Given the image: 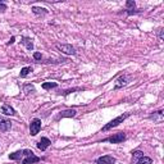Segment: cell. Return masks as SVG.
Returning <instances> with one entry per match:
<instances>
[{"instance_id": "obj_12", "label": "cell", "mask_w": 164, "mask_h": 164, "mask_svg": "<svg viewBox=\"0 0 164 164\" xmlns=\"http://www.w3.org/2000/svg\"><path fill=\"white\" fill-rule=\"evenodd\" d=\"M23 45L26 46V48L28 50H34V42H32V38H30V37H26V36H23L22 37V41H21Z\"/></svg>"}, {"instance_id": "obj_6", "label": "cell", "mask_w": 164, "mask_h": 164, "mask_svg": "<svg viewBox=\"0 0 164 164\" xmlns=\"http://www.w3.org/2000/svg\"><path fill=\"white\" fill-rule=\"evenodd\" d=\"M126 6H127V9H126V14L127 15H134V14H138L140 13V10L136 9V3L134 2V0H127Z\"/></svg>"}, {"instance_id": "obj_11", "label": "cell", "mask_w": 164, "mask_h": 164, "mask_svg": "<svg viewBox=\"0 0 164 164\" xmlns=\"http://www.w3.org/2000/svg\"><path fill=\"white\" fill-rule=\"evenodd\" d=\"M77 114L76 109H68V110H64V112H60V114L58 115V119L59 118H72Z\"/></svg>"}, {"instance_id": "obj_2", "label": "cell", "mask_w": 164, "mask_h": 164, "mask_svg": "<svg viewBox=\"0 0 164 164\" xmlns=\"http://www.w3.org/2000/svg\"><path fill=\"white\" fill-rule=\"evenodd\" d=\"M40 160L41 159L36 157L32 150H28V149L23 150V159L21 160L22 164H35V163H38Z\"/></svg>"}, {"instance_id": "obj_14", "label": "cell", "mask_w": 164, "mask_h": 164, "mask_svg": "<svg viewBox=\"0 0 164 164\" xmlns=\"http://www.w3.org/2000/svg\"><path fill=\"white\" fill-rule=\"evenodd\" d=\"M2 112H3V114H5V115H14L15 114V110L10 106V105H8V104H4L3 106H2Z\"/></svg>"}, {"instance_id": "obj_18", "label": "cell", "mask_w": 164, "mask_h": 164, "mask_svg": "<svg viewBox=\"0 0 164 164\" xmlns=\"http://www.w3.org/2000/svg\"><path fill=\"white\" fill-rule=\"evenodd\" d=\"M135 164H153V159L151 158H149V157H141L140 158Z\"/></svg>"}, {"instance_id": "obj_26", "label": "cell", "mask_w": 164, "mask_h": 164, "mask_svg": "<svg viewBox=\"0 0 164 164\" xmlns=\"http://www.w3.org/2000/svg\"><path fill=\"white\" fill-rule=\"evenodd\" d=\"M14 41H15V37H14V36H12V37H10V40L8 41V44H6V45H12V44H14Z\"/></svg>"}, {"instance_id": "obj_10", "label": "cell", "mask_w": 164, "mask_h": 164, "mask_svg": "<svg viewBox=\"0 0 164 164\" xmlns=\"http://www.w3.org/2000/svg\"><path fill=\"white\" fill-rule=\"evenodd\" d=\"M10 128H12L10 121L3 119L2 117H0V132H8V131H10Z\"/></svg>"}, {"instance_id": "obj_7", "label": "cell", "mask_w": 164, "mask_h": 164, "mask_svg": "<svg viewBox=\"0 0 164 164\" xmlns=\"http://www.w3.org/2000/svg\"><path fill=\"white\" fill-rule=\"evenodd\" d=\"M117 160L112 155H104V157H100L96 159V164H114Z\"/></svg>"}, {"instance_id": "obj_17", "label": "cell", "mask_w": 164, "mask_h": 164, "mask_svg": "<svg viewBox=\"0 0 164 164\" xmlns=\"http://www.w3.org/2000/svg\"><path fill=\"white\" fill-rule=\"evenodd\" d=\"M141 157H144V153H142L141 150H135V151H132V164H135Z\"/></svg>"}, {"instance_id": "obj_3", "label": "cell", "mask_w": 164, "mask_h": 164, "mask_svg": "<svg viewBox=\"0 0 164 164\" xmlns=\"http://www.w3.org/2000/svg\"><path fill=\"white\" fill-rule=\"evenodd\" d=\"M127 140V136L124 132H118V134H115L113 136H109L106 138H104L101 142H110V144H121L123 141H126Z\"/></svg>"}, {"instance_id": "obj_19", "label": "cell", "mask_w": 164, "mask_h": 164, "mask_svg": "<svg viewBox=\"0 0 164 164\" xmlns=\"http://www.w3.org/2000/svg\"><path fill=\"white\" fill-rule=\"evenodd\" d=\"M57 86H58L57 82H44V83L41 85V87H42L44 90H50V89H55Z\"/></svg>"}, {"instance_id": "obj_15", "label": "cell", "mask_w": 164, "mask_h": 164, "mask_svg": "<svg viewBox=\"0 0 164 164\" xmlns=\"http://www.w3.org/2000/svg\"><path fill=\"white\" fill-rule=\"evenodd\" d=\"M9 159H10V160L21 162V160L23 159V150H19V151H15V153L9 154Z\"/></svg>"}, {"instance_id": "obj_20", "label": "cell", "mask_w": 164, "mask_h": 164, "mask_svg": "<svg viewBox=\"0 0 164 164\" xmlns=\"http://www.w3.org/2000/svg\"><path fill=\"white\" fill-rule=\"evenodd\" d=\"M30 72H32V67H25V68H22L21 69V73H19V77H26L30 74Z\"/></svg>"}, {"instance_id": "obj_4", "label": "cell", "mask_w": 164, "mask_h": 164, "mask_svg": "<svg viewBox=\"0 0 164 164\" xmlns=\"http://www.w3.org/2000/svg\"><path fill=\"white\" fill-rule=\"evenodd\" d=\"M41 130V119L38 118H35L31 121V124H30V134L31 136H36L38 132Z\"/></svg>"}, {"instance_id": "obj_24", "label": "cell", "mask_w": 164, "mask_h": 164, "mask_svg": "<svg viewBox=\"0 0 164 164\" xmlns=\"http://www.w3.org/2000/svg\"><path fill=\"white\" fill-rule=\"evenodd\" d=\"M34 58H35L36 60H40V59L42 58V55H41V53H34Z\"/></svg>"}, {"instance_id": "obj_25", "label": "cell", "mask_w": 164, "mask_h": 164, "mask_svg": "<svg viewBox=\"0 0 164 164\" xmlns=\"http://www.w3.org/2000/svg\"><path fill=\"white\" fill-rule=\"evenodd\" d=\"M158 35H159V38H160V40H164V35H163V28H159V30H158Z\"/></svg>"}, {"instance_id": "obj_22", "label": "cell", "mask_w": 164, "mask_h": 164, "mask_svg": "<svg viewBox=\"0 0 164 164\" xmlns=\"http://www.w3.org/2000/svg\"><path fill=\"white\" fill-rule=\"evenodd\" d=\"M81 89L80 87H76V89H71V90H67L66 92H64V95H69L71 92H74V91H80Z\"/></svg>"}, {"instance_id": "obj_5", "label": "cell", "mask_w": 164, "mask_h": 164, "mask_svg": "<svg viewBox=\"0 0 164 164\" xmlns=\"http://www.w3.org/2000/svg\"><path fill=\"white\" fill-rule=\"evenodd\" d=\"M57 49L60 50L62 53L67 54V55H76V49L73 48L71 44H58Z\"/></svg>"}, {"instance_id": "obj_13", "label": "cell", "mask_w": 164, "mask_h": 164, "mask_svg": "<svg viewBox=\"0 0 164 164\" xmlns=\"http://www.w3.org/2000/svg\"><path fill=\"white\" fill-rule=\"evenodd\" d=\"M149 118L154 119V122H162L163 121V110L160 109V110H158V112H154L153 114H150Z\"/></svg>"}, {"instance_id": "obj_23", "label": "cell", "mask_w": 164, "mask_h": 164, "mask_svg": "<svg viewBox=\"0 0 164 164\" xmlns=\"http://www.w3.org/2000/svg\"><path fill=\"white\" fill-rule=\"evenodd\" d=\"M5 10H6V5H5V3L0 2V12H5Z\"/></svg>"}, {"instance_id": "obj_1", "label": "cell", "mask_w": 164, "mask_h": 164, "mask_svg": "<svg viewBox=\"0 0 164 164\" xmlns=\"http://www.w3.org/2000/svg\"><path fill=\"white\" fill-rule=\"evenodd\" d=\"M130 115H131V113H123V114L118 115V117H117V118H114L113 121H110L109 123H106L105 126L101 128V131H103V132H106V131L112 130V128H114V127H117V126H119V124L123 123V121H126Z\"/></svg>"}, {"instance_id": "obj_21", "label": "cell", "mask_w": 164, "mask_h": 164, "mask_svg": "<svg viewBox=\"0 0 164 164\" xmlns=\"http://www.w3.org/2000/svg\"><path fill=\"white\" fill-rule=\"evenodd\" d=\"M23 91H25V94H30L31 91H35V87L32 85H25V87H23Z\"/></svg>"}, {"instance_id": "obj_9", "label": "cell", "mask_w": 164, "mask_h": 164, "mask_svg": "<svg viewBox=\"0 0 164 164\" xmlns=\"http://www.w3.org/2000/svg\"><path fill=\"white\" fill-rule=\"evenodd\" d=\"M50 144H51V141L48 137H41V140L37 142V149H40L41 151H45L50 146Z\"/></svg>"}, {"instance_id": "obj_16", "label": "cell", "mask_w": 164, "mask_h": 164, "mask_svg": "<svg viewBox=\"0 0 164 164\" xmlns=\"http://www.w3.org/2000/svg\"><path fill=\"white\" fill-rule=\"evenodd\" d=\"M32 12L36 15H46L49 13L48 9H45V8H40V6H32Z\"/></svg>"}, {"instance_id": "obj_8", "label": "cell", "mask_w": 164, "mask_h": 164, "mask_svg": "<svg viewBox=\"0 0 164 164\" xmlns=\"http://www.w3.org/2000/svg\"><path fill=\"white\" fill-rule=\"evenodd\" d=\"M127 83H128V78H127V77L126 76H121V77L117 78V81L114 83V90H119V89L123 87V86H127Z\"/></svg>"}]
</instances>
